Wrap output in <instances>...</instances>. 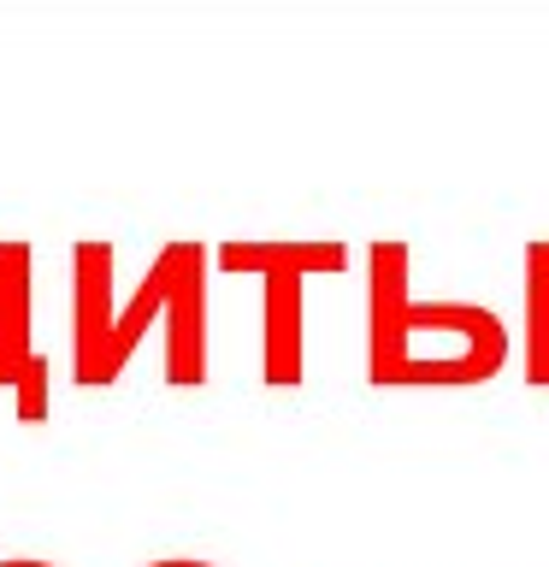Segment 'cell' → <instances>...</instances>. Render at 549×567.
I'll return each instance as SVG.
<instances>
[{"mask_svg": "<svg viewBox=\"0 0 549 567\" xmlns=\"http://www.w3.org/2000/svg\"><path fill=\"white\" fill-rule=\"evenodd\" d=\"M118 248L106 237L71 243V379L106 390L136 361L148 326L166 337V384L189 390L207 379V248L189 237L159 243L131 301L113 296Z\"/></svg>", "mask_w": 549, "mask_h": 567, "instance_id": "obj_1", "label": "cell"}, {"mask_svg": "<svg viewBox=\"0 0 549 567\" xmlns=\"http://www.w3.org/2000/svg\"><path fill=\"white\" fill-rule=\"evenodd\" d=\"M225 272H255L266 284V384L301 379V278L343 266L331 243H225Z\"/></svg>", "mask_w": 549, "mask_h": 567, "instance_id": "obj_2", "label": "cell"}, {"mask_svg": "<svg viewBox=\"0 0 549 567\" xmlns=\"http://www.w3.org/2000/svg\"><path fill=\"white\" fill-rule=\"evenodd\" d=\"M35 319V248L0 237V390H12L18 420L35 425L53 414V367L30 337Z\"/></svg>", "mask_w": 549, "mask_h": 567, "instance_id": "obj_3", "label": "cell"}, {"mask_svg": "<svg viewBox=\"0 0 549 567\" xmlns=\"http://www.w3.org/2000/svg\"><path fill=\"white\" fill-rule=\"evenodd\" d=\"M0 567H60V561H42V556H7Z\"/></svg>", "mask_w": 549, "mask_h": 567, "instance_id": "obj_4", "label": "cell"}, {"mask_svg": "<svg viewBox=\"0 0 549 567\" xmlns=\"http://www.w3.org/2000/svg\"><path fill=\"white\" fill-rule=\"evenodd\" d=\"M148 567H213V561H189V556H166V561H148Z\"/></svg>", "mask_w": 549, "mask_h": 567, "instance_id": "obj_5", "label": "cell"}]
</instances>
